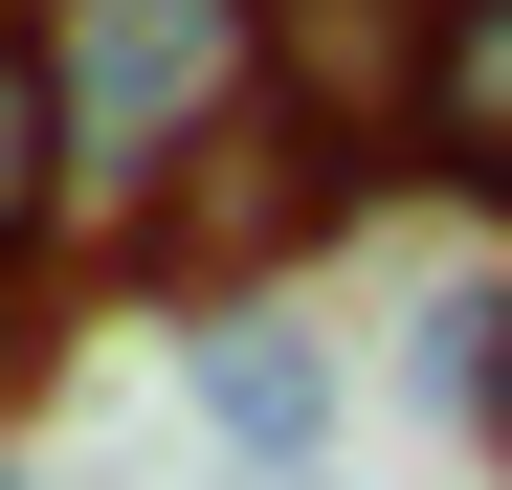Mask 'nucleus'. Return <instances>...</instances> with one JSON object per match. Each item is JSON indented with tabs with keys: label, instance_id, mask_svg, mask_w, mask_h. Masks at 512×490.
<instances>
[{
	"label": "nucleus",
	"instance_id": "nucleus-1",
	"mask_svg": "<svg viewBox=\"0 0 512 490\" xmlns=\"http://www.w3.org/2000/svg\"><path fill=\"white\" fill-rule=\"evenodd\" d=\"M45 90H67V223L134 245L179 201V156L223 112H268V0H45Z\"/></svg>",
	"mask_w": 512,
	"mask_h": 490
},
{
	"label": "nucleus",
	"instance_id": "nucleus-4",
	"mask_svg": "<svg viewBox=\"0 0 512 490\" xmlns=\"http://www.w3.org/2000/svg\"><path fill=\"white\" fill-rule=\"evenodd\" d=\"M179 379H201V424H223L245 468H312V446H334V357H312V335H268V312H201Z\"/></svg>",
	"mask_w": 512,
	"mask_h": 490
},
{
	"label": "nucleus",
	"instance_id": "nucleus-8",
	"mask_svg": "<svg viewBox=\"0 0 512 490\" xmlns=\"http://www.w3.org/2000/svg\"><path fill=\"white\" fill-rule=\"evenodd\" d=\"M45 379V312H23V268H0V401H23Z\"/></svg>",
	"mask_w": 512,
	"mask_h": 490
},
{
	"label": "nucleus",
	"instance_id": "nucleus-6",
	"mask_svg": "<svg viewBox=\"0 0 512 490\" xmlns=\"http://www.w3.org/2000/svg\"><path fill=\"white\" fill-rule=\"evenodd\" d=\"M67 245V90H45V45L0 23V268H45Z\"/></svg>",
	"mask_w": 512,
	"mask_h": 490
},
{
	"label": "nucleus",
	"instance_id": "nucleus-3",
	"mask_svg": "<svg viewBox=\"0 0 512 490\" xmlns=\"http://www.w3.org/2000/svg\"><path fill=\"white\" fill-rule=\"evenodd\" d=\"M423 45H446V0H268V112L334 134L357 223L423 179Z\"/></svg>",
	"mask_w": 512,
	"mask_h": 490
},
{
	"label": "nucleus",
	"instance_id": "nucleus-2",
	"mask_svg": "<svg viewBox=\"0 0 512 490\" xmlns=\"http://www.w3.org/2000/svg\"><path fill=\"white\" fill-rule=\"evenodd\" d=\"M357 223V179H334V134H290V112H223L201 156H179V201L134 223V290L156 312H245L290 268V245H334Z\"/></svg>",
	"mask_w": 512,
	"mask_h": 490
},
{
	"label": "nucleus",
	"instance_id": "nucleus-5",
	"mask_svg": "<svg viewBox=\"0 0 512 490\" xmlns=\"http://www.w3.org/2000/svg\"><path fill=\"white\" fill-rule=\"evenodd\" d=\"M423 179L512 223V0H446V45H423Z\"/></svg>",
	"mask_w": 512,
	"mask_h": 490
},
{
	"label": "nucleus",
	"instance_id": "nucleus-7",
	"mask_svg": "<svg viewBox=\"0 0 512 490\" xmlns=\"http://www.w3.org/2000/svg\"><path fill=\"white\" fill-rule=\"evenodd\" d=\"M490 335H512V290H446V312L401 335V379L446 401V424H490Z\"/></svg>",
	"mask_w": 512,
	"mask_h": 490
},
{
	"label": "nucleus",
	"instance_id": "nucleus-9",
	"mask_svg": "<svg viewBox=\"0 0 512 490\" xmlns=\"http://www.w3.org/2000/svg\"><path fill=\"white\" fill-rule=\"evenodd\" d=\"M468 446H490V468H512V335H490V424H468Z\"/></svg>",
	"mask_w": 512,
	"mask_h": 490
}]
</instances>
